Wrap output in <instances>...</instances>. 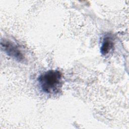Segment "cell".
<instances>
[{
    "label": "cell",
    "instance_id": "1",
    "mask_svg": "<svg viewBox=\"0 0 129 129\" xmlns=\"http://www.w3.org/2000/svg\"><path fill=\"white\" fill-rule=\"evenodd\" d=\"M41 90L45 93L56 95L61 89L63 80L62 73L56 70H50L41 74L37 79Z\"/></svg>",
    "mask_w": 129,
    "mask_h": 129
},
{
    "label": "cell",
    "instance_id": "3",
    "mask_svg": "<svg viewBox=\"0 0 129 129\" xmlns=\"http://www.w3.org/2000/svg\"><path fill=\"white\" fill-rule=\"evenodd\" d=\"M114 39L112 35L108 34L104 36L100 47V52L104 55H107L114 48Z\"/></svg>",
    "mask_w": 129,
    "mask_h": 129
},
{
    "label": "cell",
    "instance_id": "2",
    "mask_svg": "<svg viewBox=\"0 0 129 129\" xmlns=\"http://www.w3.org/2000/svg\"><path fill=\"white\" fill-rule=\"evenodd\" d=\"M2 49L10 57L19 62L23 61L25 59L24 55L20 47L15 43L10 40L4 39L1 42Z\"/></svg>",
    "mask_w": 129,
    "mask_h": 129
}]
</instances>
